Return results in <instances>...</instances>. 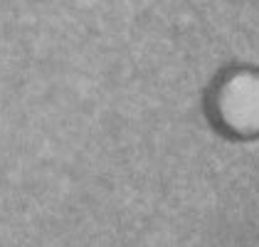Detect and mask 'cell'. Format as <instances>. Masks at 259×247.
I'll list each match as a JSON object with an SVG mask.
<instances>
[{
    "instance_id": "6da1fadb",
    "label": "cell",
    "mask_w": 259,
    "mask_h": 247,
    "mask_svg": "<svg viewBox=\"0 0 259 247\" xmlns=\"http://www.w3.org/2000/svg\"><path fill=\"white\" fill-rule=\"evenodd\" d=\"M225 114L235 126L259 124V84L252 79H239L230 87L225 99Z\"/></svg>"
}]
</instances>
